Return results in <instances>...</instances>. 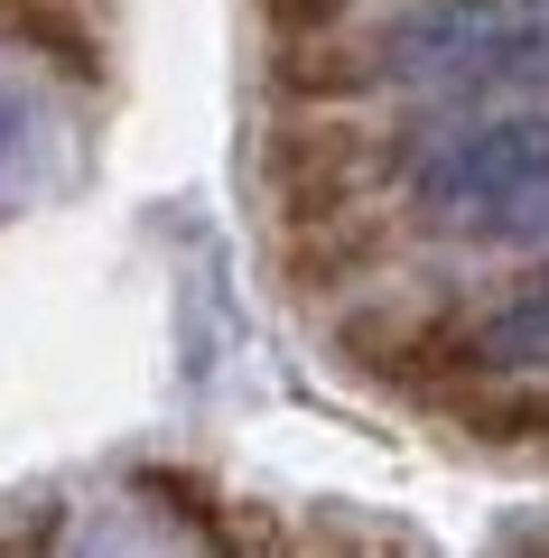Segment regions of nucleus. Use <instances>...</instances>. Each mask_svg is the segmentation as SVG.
Here are the masks:
<instances>
[{"label": "nucleus", "mask_w": 549, "mask_h": 558, "mask_svg": "<svg viewBox=\"0 0 549 558\" xmlns=\"http://www.w3.org/2000/svg\"><path fill=\"white\" fill-rule=\"evenodd\" d=\"M475 354L503 363V373H549V279H540V289H522L503 317H485Z\"/></svg>", "instance_id": "7ed1b4c3"}, {"label": "nucleus", "mask_w": 549, "mask_h": 558, "mask_svg": "<svg viewBox=\"0 0 549 558\" xmlns=\"http://www.w3.org/2000/svg\"><path fill=\"white\" fill-rule=\"evenodd\" d=\"M419 205L438 223H475V233H530V215H549V112L485 121L456 149H438Z\"/></svg>", "instance_id": "f257e3e1"}, {"label": "nucleus", "mask_w": 549, "mask_h": 558, "mask_svg": "<svg viewBox=\"0 0 549 558\" xmlns=\"http://www.w3.org/2000/svg\"><path fill=\"white\" fill-rule=\"evenodd\" d=\"M475 84H522V94H549V20L503 28V47L485 57V75H475Z\"/></svg>", "instance_id": "20e7f679"}, {"label": "nucleus", "mask_w": 549, "mask_h": 558, "mask_svg": "<svg viewBox=\"0 0 549 558\" xmlns=\"http://www.w3.org/2000/svg\"><path fill=\"white\" fill-rule=\"evenodd\" d=\"M335 10H345V0H271L279 28H317V20H335Z\"/></svg>", "instance_id": "39448f33"}, {"label": "nucleus", "mask_w": 549, "mask_h": 558, "mask_svg": "<svg viewBox=\"0 0 549 558\" xmlns=\"http://www.w3.org/2000/svg\"><path fill=\"white\" fill-rule=\"evenodd\" d=\"M503 47V10L493 0H429L382 38V75H410V84H447V75H485V57Z\"/></svg>", "instance_id": "f03ea898"}, {"label": "nucleus", "mask_w": 549, "mask_h": 558, "mask_svg": "<svg viewBox=\"0 0 549 558\" xmlns=\"http://www.w3.org/2000/svg\"><path fill=\"white\" fill-rule=\"evenodd\" d=\"M10 149H20V102L0 94V168H10Z\"/></svg>", "instance_id": "423d86ee"}]
</instances>
